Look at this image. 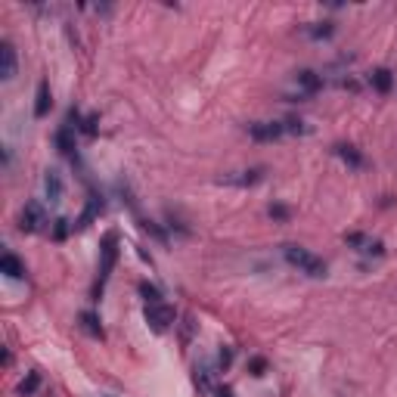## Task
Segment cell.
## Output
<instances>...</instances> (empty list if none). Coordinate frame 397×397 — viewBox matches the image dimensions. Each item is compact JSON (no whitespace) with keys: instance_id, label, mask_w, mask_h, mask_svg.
Listing matches in <instances>:
<instances>
[{"instance_id":"6da1fadb","label":"cell","mask_w":397,"mask_h":397,"mask_svg":"<svg viewBox=\"0 0 397 397\" xmlns=\"http://www.w3.org/2000/svg\"><path fill=\"white\" fill-rule=\"evenodd\" d=\"M282 257H286L292 267H298L301 273H307V276H326V261L323 257H316L314 251H307V248H301V246H282Z\"/></svg>"},{"instance_id":"7a4b0ae2","label":"cell","mask_w":397,"mask_h":397,"mask_svg":"<svg viewBox=\"0 0 397 397\" xmlns=\"http://www.w3.org/2000/svg\"><path fill=\"white\" fill-rule=\"evenodd\" d=\"M115 261H118V236L115 233H105L103 236V248H99V280H96V289H94L96 298H99V292H103L105 280L112 276Z\"/></svg>"},{"instance_id":"3957f363","label":"cell","mask_w":397,"mask_h":397,"mask_svg":"<svg viewBox=\"0 0 397 397\" xmlns=\"http://www.w3.org/2000/svg\"><path fill=\"white\" fill-rule=\"evenodd\" d=\"M146 323L152 332H164V329H171V323H174V307H168L164 301L146 304Z\"/></svg>"},{"instance_id":"277c9868","label":"cell","mask_w":397,"mask_h":397,"mask_svg":"<svg viewBox=\"0 0 397 397\" xmlns=\"http://www.w3.org/2000/svg\"><path fill=\"white\" fill-rule=\"evenodd\" d=\"M282 134H286V130H282L280 121H251L248 124V137L257 143H273V140H280Z\"/></svg>"},{"instance_id":"5b68a950","label":"cell","mask_w":397,"mask_h":397,"mask_svg":"<svg viewBox=\"0 0 397 397\" xmlns=\"http://www.w3.org/2000/svg\"><path fill=\"white\" fill-rule=\"evenodd\" d=\"M44 223H47V217H44V208L37 202H28L22 208V214H19V230H22V233H35Z\"/></svg>"},{"instance_id":"8992f818","label":"cell","mask_w":397,"mask_h":397,"mask_svg":"<svg viewBox=\"0 0 397 397\" xmlns=\"http://www.w3.org/2000/svg\"><path fill=\"white\" fill-rule=\"evenodd\" d=\"M264 180V171L261 168H251V171H233V174H221V183L227 187H255V183Z\"/></svg>"},{"instance_id":"52a82bcc","label":"cell","mask_w":397,"mask_h":397,"mask_svg":"<svg viewBox=\"0 0 397 397\" xmlns=\"http://www.w3.org/2000/svg\"><path fill=\"white\" fill-rule=\"evenodd\" d=\"M12 75H16V50H12L10 41H3L0 44V78L10 81Z\"/></svg>"},{"instance_id":"ba28073f","label":"cell","mask_w":397,"mask_h":397,"mask_svg":"<svg viewBox=\"0 0 397 397\" xmlns=\"http://www.w3.org/2000/svg\"><path fill=\"white\" fill-rule=\"evenodd\" d=\"M345 242L348 246H354L360 255H382V242L369 239V236H363V233H348Z\"/></svg>"},{"instance_id":"9c48e42d","label":"cell","mask_w":397,"mask_h":397,"mask_svg":"<svg viewBox=\"0 0 397 397\" xmlns=\"http://www.w3.org/2000/svg\"><path fill=\"white\" fill-rule=\"evenodd\" d=\"M0 270H3V273L10 276V280H22V276H25V264L19 261L16 255H10V251H6V255L0 257Z\"/></svg>"},{"instance_id":"30bf717a","label":"cell","mask_w":397,"mask_h":397,"mask_svg":"<svg viewBox=\"0 0 397 397\" xmlns=\"http://www.w3.org/2000/svg\"><path fill=\"white\" fill-rule=\"evenodd\" d=\"M71 128H75V124H71V118H69V121H65L62 128L56 130V146H59V152H65V155H71V152H75V140H71Z\"/></svg>"},{"instance_id":"8fae6325","label":"cell","mask_w":397,"mask_h":397,"mask_svg":"<svg viewBox=\"0 0 397 397\" xmlns=\"http://www.w3.org/2000/svg\"><path fill=\"white\" fill-rule=\"evenodd\" d=\"M295 81H298V87H304L307 94H314V90H320V87H323V78L316 75V71H307V69L298 71Z\"/></svg>"},{"instance_id":"7c38bea8","label":"cell","mask_w":397,"mask_h":397,"mask_svg":"<svg viewBox=\"0 0 397 397\" xmlns=\"http://www.w3.org/2000/svg\"><path fill=\"white\" fill-rule=\"evenodd\" d=\"M44 189H47L50 202H59V198H62V180H59L56 171H47V177H44Z\"/></svg>"},{"instance_id":"4fadbf2b","label":"cell","mask_w":397,"mask_h":397,"mask_svg":"<svg viewBox=\"0 0 397 397\" xmlns=\"http://www.w3.org/2000/svg\"><path fill=\"white\" fill-rule=\"evenodd\" d=\"M50 112V84L47 81H41L37 84V103H35V115L37 118H44Z\"/></svg>"},{"instance_id":"5bb4252c","label":"cell","mask_w":397,"mask_h":397,"mask_svg":"<svg viewBox=\"0 0 397 397\" xmlns=\"http://www.w3.org/2000/svg\"><path fill=\"white\" fill-rule=\"evenodd\" d=\"M369 81H373V87L379 90V94H388L391 84H394V78H391V71H388V69H375L373 75H369Z\"/></svg>"},{"instance_id":"9a60e30c","label":"cell","mask_w":397,"mask_h":397,"mask_svg":"<svg viewBox=\"0 0 397 397\" xmlns=\"http://www.w3.org/2000/svg\"><path fill=\"white\" fill-rule=\"evenodd\" d=\"M335 155H339V158H345V162L350 164V168H360V164H363L360 152H357L354 146H345V143H339V146H335Z\"/></svg>"},{"instance_id":"2e32d148","label":"cell","mask_w":397,"mask_h":397,"mask_svg":"<svg viewBox=\"0 0 397 397\" xmlns=\"http://www.w3.org/2000/svg\"><path fill=\"white\" fill-rule=\"evenodd\" d=\"M81 326L87 329L90 335H94V339H103V326H99V320H96V314H81Z\"/></svg>"},{"instance_id":"e0dca14e","label":"cell","mask_w":397,"mask_h":397,"mask_svg":"<svg viewBox=\"0 0 397 397\" xmlns=\"http://www.w3.org/2000/svg\"><path fill=\"white\" fill-rule=\"evenodd\" d=\"M99 208H103V202H99V198L94 196V198H90V202H87V208H84V214H81V221H78V227H87V223H90V221H94V217L99 214Z\"/></svg>"},{"instance_id":"ac0fdd59","label":"cell","mask_w":397,"mask_h":397,"mask_svg":"<svg viewBox=\"0 0 397 397\" xmlns=\"http://www.w3.org/2000/svg\"><path fill=\"white\" fill-rule=\"evenodd\" d=\"M37 385H41V375H37V373H28V379L19 382V394H22V397L35 394V391H37Z\"/></svg>"},{"instance_id":"d6986e66","label":"cell","mask_w":397,"mask_h":397,"mask_svg":"<svg viewBox=\"0 0 397 397\" xmlns=\"http://www.w3.org/2000/svg\"><path fill=\"white\" fill-rule=\"evenodd\" d=\"M140 295H143V301H146V304H158V301H162V292H158L155 286H149V282H140Z\"/></svg>"},{"instance_id":"ffe728a7","label":"cell","mask_w":397,"mask_h":397,"mask_svg":"<svg viewBox=\"0 0 397 397\" xmlns=\"http://www.w3.org/2000/svg\"><path fill=\"white\" fill-rule=\"evenodd\" d=\"M282 130H286V134H307V124H304L301 118H286Z\"/></svg>"},{"instance_id":"44dd1931","label":"cell","mask_w":397,"mask_h":397,"mask_svg":"<svg viewBox=\"0 0 397 397\" xmlns=\"http://www.w3.org/2000/svg\"><path fill=\"white\" fill-rule=\"evenodd\" d=\"M196 385L202 391H211V379H208V369H196Z\"/></svg>"},{"instance_id":"7402d4cb","label":"cell","mask_w":397,"mask_h":397,"mask_svg":"<svg viewBox=\"0 0 397 397\" xmlns=\"http://www.w3.org/2000/svg\"><path fill=\"white\" fill-rule=\"evenodd\" d=\"M65 233H69V221H62V217H59L56 227H53V239H65Z\"/></svg>"},{"instance_id":"603a6c76","label":"cell","mask_w":397,"mask_h":397,"mask_svg":"<svg viewBox=\"0 0 397 397\" xmlns=\"http://www.w3.org/2000/svg\"><path fill=\"white\" fill-rule=\"evenodd\" d=\"M270 217H276V221H286L289 208H286V205H270Z\"/></svg>"},{"instance_id":"cb8c5ba5","label":"cell","mask_w":397,"mask_h":397,"mask_svg":"<svg viewBox=\"0 0 397 397\" xmlns=\"http://www.w3.org/2000/svg\"><path fill=\"white\" fill-rule=\"evenodd\" d=\"M329 35H332V25H329V22H323V28H320V25L310 28V37H329Z\"/></svg>"},{"instance_id":"d4e9b609","label":"cell","mask_w":397,"mask_h":397,"mask_svg":"<svg viewBox=\"0 0 397 397\" xmlns=\"http://www.w3.org/2000/svg\"><path fill=\"white\" fill-rule=\"evenodd\" d=\"M81 130H84V134H96V118H94V115H90V118H84Z\"/></svg>"},{"instance_id":"484cf974","label":"cell","mask_w":397,"mask_h":397,"mask_svg":"<svg viewBox=\"0 0 397 397\" xmlns=\"http://www.w3.org/2000/svg\"><path fill=\"white\" fill-rule=\"evenodd\" d=\"M251 375H264V360H261V357L251 360Z\"/></svg>"},{"instance_id":"4316f807","label":"cell","mask_w":397,"mask_h":397,"mask_svg":"<svg viewBox=\"0 0 397 397\" xmlns=\"http://www.w3.org/2000/svg\"><path fill=\"white\" fill-rule=\"evenodd\" d=\"M230 360H233V350H230V348H223V350H221V366L227 369V366H230Z\"/></svg>"},{"instance_id":"83f0119b","label":"cell","mask_w":397,"mask_h":397,"mask_svg":"<svg viewBox=\"0 0 397 397\" xmlns=\"http://www.w3.org/2000/svg\"><path fill=\"white\" fill-rule=\"evenodd\" d=\"M214 394H217V397H233V391H230V388H217Z\"/></svg>"}]
</instances>
